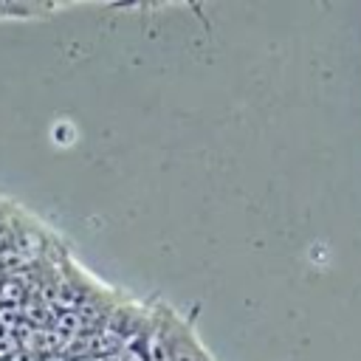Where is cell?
I'll list each match as a JSON object with an SVG mask.
<instances>
[{
  "label": "cell",
  "mask_w": 361,
  "mask_h": 361,
  "mask_svg": "<svg viewBox=\"0 0 361 361\" xmlns=\"http://www.w3.org/2000/svg\"><path fill=\"white\" fill-rule=\"evenodd\" d=\"M166 347H169V361H209L203 347L195 341L192 330L180 322L166 324Z\"/></svg>",
  "instance_id": "cell-1"
},
{
  "label": "cell",
  "mask_w": 361,
  "mask_h": 361,
  "mask_svg": "<svg viewBox=\"0 0 361 361\" xmlns=\"http://www.w3.org/2000/svg\"><path fill=\"white\" fill-rule=\"evenodd\" d=\"M51 327L56 330V333H62V336H79L82 333V327H85V322H82V316L76 313V310H59L56 316H54V322H51Z\"/></svg>",
  "instance_id": "cell-2"
},
{
  "label": "cell",
  "mask_w": 361,
  "mask_h": 361,
  "mask_svg": "<svg viewBox=\"0 0 361 361\" xmlns=\"http://www.w3.org/2000/svg\"><path fill=\"white\" fill-rule=\"evenodd\" d=\"M25 285L20 282V279H14V276H6L3 282H0V305H11V307H20L23 302H25Z\"/></svg>",
  "instance_id": "cell-3"
},
{
  "label": "cell",
  "mask_w": 361,
  "mask_h": 361,
  "mask_svg": "<svg viewBox=\"0 0 361 361\" xmlns=\"http://www.w3.org/2000/svg\"><path fill=\"white\" fill-rule=\"evenodd\" d=\"M20 324H23V313H20V307L0 305V330H3V333H14Z\"/></svg>",
  "instance_id": "cell-4"
},
{
  "label": "cell",
  "mask_w": 361,
  "mask_h": 361,
  "mask_svg": "<svg viewBox=\"0 0 361 361\" xmlns=\"http://www.w3.org/2000/svg\"><path fill=\"white\" fill-rule=\"evenodd\" d=\"M90 361H118V355H113V353H104V355H93Z\"/></svg>",
  "instance_id": "cell-5"
},
{
  "label": "cell",
  "mask_w": 361,
  "mask_h": 361,
  "mask_svg": "<svg viewBox=\"0 0 361 361\" xmlns=\"http://www.w3.org/2000/svg\"><path fill=\"white\" fill-rule=\"evenodd\" d=\"M42 361H71V358L68 355H45Z\"/></svg>",
  "instance_id": "cell-6"
},
{
  "label": "cell",
  "mask_w": 361,
  "mask_h": 361,
  "mask_svg": "<svg viewBox=\"0 0 361 361\" xmlns=\"http://www.w3.org/2000/svg\"><path fill=\"white\" fill-rule=\"evenodd\" d=\"M0 336H3V330H0Z\"/></svg>",
  "instance_id": "cell-7"
},
{
  "label": "cell",
  "mask_w": 361,
  "mask_h": 361,
  "mask_svg": "<svg viewBox=\"0 0 361 361\" xmlns=\"http://www.w3.org/2000/svg\"><path fill=\"white\" fill-rule=\"evenodd\" d=\"M0 254H3V248H0Z\"/></svg>",
  "instance_id": "cell-8"
},
{
  "label": "cell",
  "mask_w": 361,
  "mask_h": 361,
  "mask_svg": "<svg viewBox=\"0 0 361 361\" xmlns=\"http://www.w3.org/2000/svg\"><path fill=\"white\" fill-rule=\"evenodd\" d=\"M0 361H3V358H0Z\"/></svg>",
  "instance_id": "cell-9"
}]
</instances>
